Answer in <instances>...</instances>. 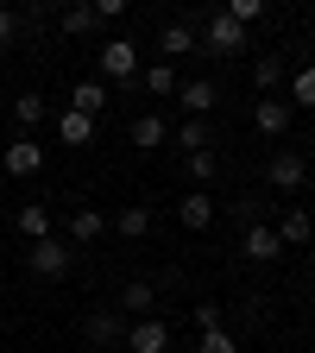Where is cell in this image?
<instances>
[{
  "label": "cell",
  "mask_w": 315,
  "mask_h": 353,
  "mask_svg": "<svg viewBox=\"0 0 315 353\" xmlns=\"http://www.w3.org/2000/svg\"><path fill=\"white\" fill-rule=\"evenodd\" d=\"M26 265H32V278H44V284H57V278L70 272V265H76V246L51 234V240H38V246L26 252Z\"/></svg>",
  "instance_id": "1"
},
{
  "label": "cell",
  "mask_w": 315,
  "mask_h": 353,
  "mask_svg": "<svg viewBox=\"0 0 315 353\" xmlns=\"http://www.w3.org/2000/svg\"><path fill=\"white\" fill-rule=\"evenodd\" d=\"M101 76L108 82H132V76H139V44H132V38H108L101 44Z\"/></svg>",
  "instance_id": "2"
},
{
  "label": "cell",
  "mask_w": 315,
  "mask_h": 353,
  "mask_svg": "<svg viewBox=\"0 0 315 353\" xmlns=\"http://www.w3.org/2000/svg\"><path fill=\"white\" fill-rule=\"evenodd\" d=\"M202 44H208L214 57H240V51H246V32H240L227 13H214V19H208V32H202Z\"/></svg>",
  "instance_id": "3"
},
{
  "label": "cell",
  "mask_w": 315,
  "mask_h": 353,
  "mask_svg": "<svg viewBox=\"0 0 315 353\" xmlns=\"http://www.w3.org/2000/svg\"><path fill=\"white\" fill-rule=\"evenodd\" d=\"M265 176H272L278 190H290V196H296V190L309 183V158H303V152H278L272 164H265Z\"/></svg>",
  "instance_id": "4"
},
{
  "label": "cell",
  "mask_w": 315,
  "mask_h": 353,
  "mask_svg": "<svg viewBox=\"0 0 315 353\" xmlns=\"http://www.w3.org/2000/svg\"><path fill=\"white\" fill-rule=\"evenodd\" d=\"M176 221H183L190 234H208V228H214V196H208V190H190L183 202H176Z\"/></svg>",
  "instance_id": "5"
},
{
  "label": "cell",
  "mask_w": 315,
  "mask_h": 353,
  "mask_svg": "<svg viewBox=\"0 0 315 353\" xmlns=\"http://www.w3.org/2000/svg\"><path fill=\"white\" fill-rule=\"evenodd\" d=\"M164 347H170V328L158 316H145V322L126 328V353H164Z\"/></svg>",
  "instance_id": "6"
},
{
  "label": "cell",
  "mask_w": 315,
  "mask_h": 353,
  "mask_svg": "<svg viewBox=\"0 0 315 353\" xmlns=\"http://www.w3.org/2000/svg\"><path fill=\"white\" fill-rule=\"evenodd\" d=\"M0 164H7V176H38L44 170V152H38V139H13L7 152H0Z\"/></svg>",
  "instance_id": "7"
},
{
  "label": "cell",
  "mask_w": 315,
  "mask_h": 353,
  "mask_svg": "<svg viewBox=\"0 0 315 353\" xmlns=\"http://www.w3.org/2000/svg\"><path fill=\"white\" fill-rule=\"evenodd\" d=\"M240 252H246L252 265H272V259L284 252V240H278L272 228H265V221H252V228H246V240H240Z\"/></svg>",
  "instance_id": "8"
},
{
  "label": "cell",
  "mask_w": 315,
  "mask_h": 353,
  "mask_svg": "<svg viewBox=\"0 0 315 353\" xmlns=\"http://www.w3.org/2000/svg\"><path fill=\"white\" fill-rule=\"evenodd\" d=\"M82 334L95 341V347H120L126 341V322H120V309H95V316L82 322Z\"/></svg>",
  "instance_id": "9"
},
{
  "label": "cell",
  "mask_w": 315,
  "mask_h": 353,
  "mask_svg": "<svg viewBox=\"0 0 315 353\" xmlns=\"http://www.w3.org/2000/svg\"><path fill=\"white\" fill-rule=\"evenodd\" d=\"M272 234H278V240H284V252H290V246H309V240H315V221H309V208H284Z\"/></svg>",
  "instance_id": "10"
},
{
  "label": "cell",
  "mask_w": 315,
  "mask_h": 353,
  "mask_svg": "<svg viewBox=\"0 0 315 353\" xmlns=\"http://www.w3.org/2000/svg\"><path fill=\"white\" fill-rule=\"evenodd\" d=\"M101 234H108V214H101V208H88V202H82V208L70 214V246H95Z\"/></svg>",
  "instance_id": "11"
},
{
  "label": "cell",
  "mask_w": 315,
  "mask_h": 353,
  "mask_svg": "<svg viewBox=\"0 0 315 353\" xmlns=\"http://www.w3.org/2000/svg\"><path fill=\"white\" fill-rule=\"evenodd\" d=\"M176 101L190 108V120H202V114L214 108V82H208V76H190V82H176Z\"/></svg>",
  "instance_id": "12"
},
{
  "label": "cell",
  "mask_w": 315,
  "mask_h": 353,
  "mask_svg": "<svg viewBox=\"0 0 315 353\" xmlns=\"http://www.w3.org/2000/svg\"><path fill=\"white\" fill-rule=\"evenodd\" d=\"M57 139H63L70 152H82V145H95V120H88V114H76V108H70V114L57 120Z\"/></svg>",
  "instance_id": "13"
},
{
  "label": "cell",
  "mask_w": 315,
  "mask_h": 353,
  "mask_svg": "<svg viewBox=\"0 0 315 353\" xmlns=\"http://www.w3.org/2000/svg\"><path fill=\"white\" fill-rule=\"evenodd\" d=\"M13 221H19V234H26L32 246H38V240H51V208H44V202H19Z\"/></svg>",
  "instance_id": "14"
},
{
  "label": "cell",
  "mask_w": 315,
  "mask_h": 353,
  "mask_svg": "<svg viewBox=\"0 0 315 353\" xmlns=\"http://www.w3.org/2000/svg\"><path fill=\"white\" fill-rule=\"evenodd\" d=\"M114 234H126V240H145V234H152V208H145V202H126V208L114 214Z\"/></svg>",
  "instance_id": "15"
},
{
  "label": "cell",
  "mask_w": 315,
  "mask_h": 353,
  "mask_svg": "<svg viewBox=\"0 0 315 353\" xmlns=\"http://www.w3.org/2000/svg\"><path fill=\"white\" fill-rule=\"evenodd\" d=\"M152 303H158V284H145V278H132V284L120 290V309H132V322H145Z\"/></svg>",
  "instance_id": "16"
},
{
  "label": "cell",
  "mask_w": 315,
  "mask_h": 353,
  "mask_svg": "<svg viewBox=\"0 0 315 353\" xmlns=\"http://www.w3.org/2000/svg\"><path fill=\"white\" fill-rule=\"evenodd\" d=\"M158 51H164V57H190V51H196V32H190L183 19H170V26L158 32Z\"/></svg>",
  "instance_id": "17"
},
{
  "label": "cell",
  "mask_w": 315,
  "mask_h": 353,
  "mask_svg": "<svg viewBox=\"0 0 315 353\" xmlns=\"http://www.w3.org/2000/svg\"><path fill=\"white\" fill-rule=\"evenodd\" d=\"M126 139L139 145V152H158V145H164V120H158V114H139V120L126 126Z\"/></svg>",
  "instance_id": "18"
},
{
  "label": "cell",
  "mask_w": 315,
  "mask_h": 353,
  "mask_svg": "<svg viewBox=\"0 0 315 353\" xmlns=\"http://www.w3.org/2000/svg\"><path fill=\"white\" fill-rule=\"evenodd\" d=\"M57 26H63L70 38H88V32H101V13H95V7H63Z\"/></svg>",
  "instance_id": "19"
},
{
  "label": "cell",
  "mask_w": 315,
  "mask_h": 353,
  "mask_svg": "<svg viewBox=\"0 0 315 353\" xmlns=\"http://www.w3.org/2000/svg\"><path fill=\"white\" fill-rule=\"evenodd\" d=\"M70 108H76V114H88V120H95V114L108 108V88H101V82H76V88H70Z\"/></svg>",
  "instance_id": "20"
},
{
  "label": "cell",
  "mask_w": 315,
  "mask_h": 353,
  "mask_svg": "<svg viewBox=\"0 0 315 353\" xmlns=\"http://www.w3.org/2000/svg\"><path fill=\"white\" fill-rule=\"evenodd\" d=\"M252 126H258V132H284V126H290V101H258V108H252Z\"/></svg>",
  "instance_id": "21"
},
{
  "label": "cell",
  "mask_w": 315,
  "mask_h": 353,
  "mask_svg": "<svg viewBox=\"0 0 315 353\" xmlns=\"http://www.w3.org/2000/svg\"><path fill=\"white\" fill-rule=\"evenodd\" d=\"M252 82H258V88H265V95H272V88H278V82H284V57H278V51H265V57H258V63H252Z\"/></svg>",
  "instance_id": "22"
},
{
  "label": "cell",
  "mask_w": 315,
  "mask_h": 353,
  "mask_svg": "<svg viewBox=\"0 0 315 353\" xmlns=\"http://www.w3.org/2000/svg\"><path fill=\"white\" fill-rule=\"evenodd\" d=\"M290 108H315V63H303L290 76Z\"/></svg>",
  "instance_id": "23"
},
{
  "label": "cell",
  "mask_w": 315,
  "mask_h": 353,
  "mask_svg": "<svg viewBox=\"0 0 315 353\" xmlns=\"http://www.w3.org/2000/svg\"><path fill=\"white\" fill-rule=\"evenodd\" d=\"M221 13H227V19H234V26L246 32V26H258V19H265V0H227Z\"/></svg>",
  "instance_id": "24"
},
{
  "label": "cell",
  "mask_w": 315,
  "mask_h": 353,
  "mask_svg": "<svg viewBox=\"0 0 315 353\" xmlns=\"http://www.w3.org/2000/svg\"><path fill=\"white\" fill-rule=\"evenodd\" d=\"M13 120H19V126H38V120H44V95H38V88H26V95L13 101Z\"/></svg>",
  "instance_id": "25"
},
{
  "label": "cell",
  "mask_w": 315,
  "mask_h": 353,
  "mask_svg": "<svg viewBox=\"0 0 315 353\" xmlns=\"http://www.w3.org/2000/svg\"><path fill=\"white\" fill-rule=\"evenodd\" d=\"M145 88H152V95H176V70L170 63H152L145 70Z\"/></svg>",
  "instance_id": "26"
},
{
  "label": "cell",
  "mask_w": 315,
  "mask_h": 353,
  "mask_svg": "<svg viewBox=\"0 0 315 353\" xmlns=\"http://www.w3.org/2000/svg\"><path fill=\"white\" fill-rule=\"evenodd\" d=\"M190 176H196V183H214V176H221V158L214 152H190Z\"/></svg>",
  "instance_id": "27"
},
{
  "label": "cell",
  "mask_w": 315,
  "mask_h": 353,
  "mask_svg": "<svg viewBox=\"0 0 315 353\" xmlns=\"http://www.w3.org/2000/svg\"><path fill=\"white\" fill-rule=\"evenodd\" d=\"M176 139H183V152H208V120H183Z\"/></svg>",
  "instance_id": "28"
},
{
  "label": "cell",
  "mask_w": 315,
  "mask_h": 353,
  "mask_svg": "<svg viewBox=\"0 0 315 353\" xmlns=\"http://www.w3.org/2000/svg\"><path fill=\"white\" fill-rule=\"evenodd\" d=\"M26 32V13H13V7H0V51H7V44Z\"/></svg>",
  "instance_id": "29"
},
{
  "label": "cell",
  "mask_w": 315,
  "mask_h": 353,
  "mask_svg": "<svg viewBox=\"0 0 315 353\" xmlns=\"http://www.w3.org/2000/svg\"><path fill=\"white\" fill-rule=\"evenodd\" d=\"M196 328H202V334L221 328V303H196Z\"/></svg>",
  "instance_id": "30"
},
{
  "label": "cell",
  "mask_w": 315,
  "mask_h": 353,
  "mask_svg": "<svg viewBox=\"0 0 315 353\" xmlns=\"http://www.w3.org/2000/svg\"><path fill=\"white\" fill-rule=\"evenodd\" d=\"M202 353H240V347H234L227 328H214V334H202Z\"/></svg>",
  "instance_id": "31"
}]
</instances>
